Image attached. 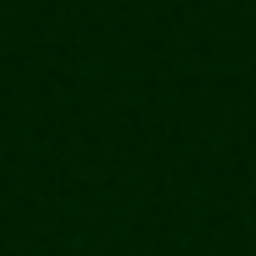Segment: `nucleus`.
<instances>
[]
</instances>
